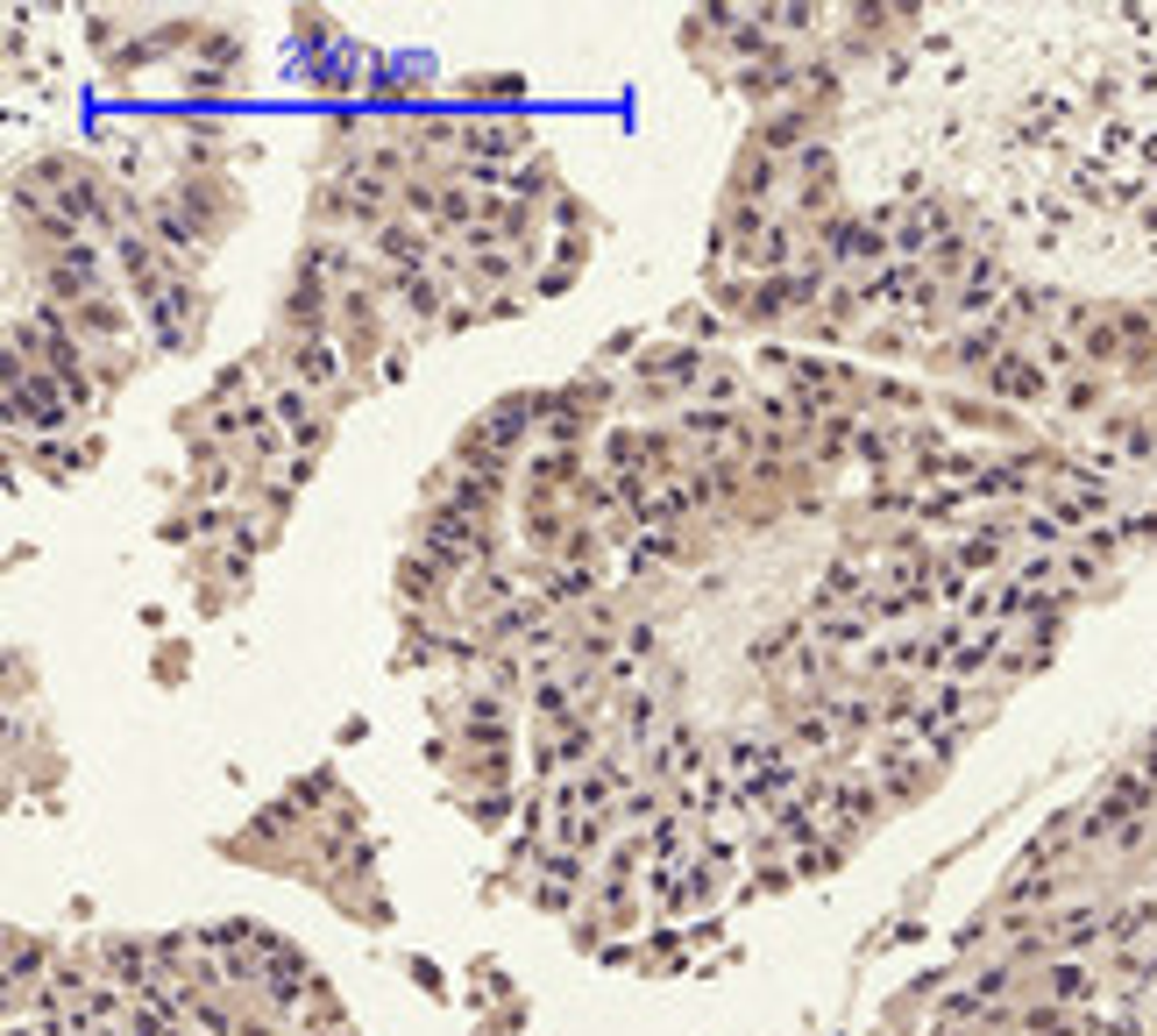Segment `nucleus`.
Wrapping results in <instances>:
<instances>
[{
    "instance_id": "39448f33",
    "label": "nucleus",
    "mask_w": 1157,
    "mask_h": 1036,
    "mask_svg": "<svg viewBox=\"0 0 1157 1036\" xmlns=\"http://www.w3.org/2000/svg\"><path fill=\"white\" fill-rule=\"evenodd\" d=\"M689 433H703V441H731V412H689Z\"/></svg>"
},
{
    "instance_id": "20e7f679",
    "label": "nucleus",
    "mask_w": 1157,
    "mask_h": 1036,
    "mask_svg": "<svg viewBox=\"0 0 1157 1036\" xmlns=\"http://www.w3.org/2000/svg\"><path fill=\"white\" fill-rule=\"evenodd\" d=\"M327 377H334V355L306 341V349H298V384H327Z\"/></svg>"
},
{
    "instance_id": "f03ea898",
    "label": "nucleus",
    "mask_w": 1157,
    "mask_h": 1036,
    "mask_svg": "<svg viewBox=\"0 0 1157 1036\" xmlns=\"http://www.w3.org/2000/svg\"><path fill=\"white\" fill-rule=\"evenodd\" d=\"M639 377H646V384H689V377H696V355H689V349L646 355V363H639Z\"/></svg>"
},
{
    "instance_id": "f257e3e1",
    "label": "nucleus",
    "mask_w": 1157,
    "mask_h": 1036,
    "mask_svg": "<svg viewBox=\"0 0 1157 1036\" xmlns=\"http://www.w3.org/2000/svg\"><path fill=\"white\" fill-rule=\"evenodd\" d=\"M427 554L433 561H490V533L476 512H455V504H441V512L427 519Z\"/></svg>"
},
{
    "instance_id": "7ed1b4c3",
    "label": "nucleus",
    "mask_w": 1157,
    "mask_h": 1036,
    "mask_svg": "<svg viewBox=\"0 0 1157 1036\" xmlns=\"http://www.w3.org/2000/svg\"><path fill=\"white\" fill-rule=\"evenodd\" d=\"M1087 987L1093 980L1079 966H1051V1001H1087Z\"/></svg>"
}]
</instances>
